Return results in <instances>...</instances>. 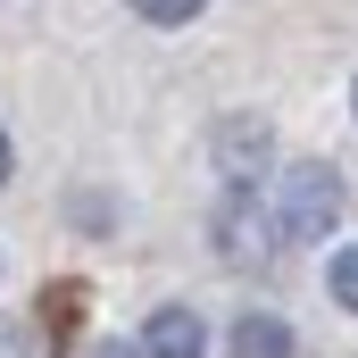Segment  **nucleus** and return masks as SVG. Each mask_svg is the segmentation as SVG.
<instances>
[{"label":"nucleus","mask_w":358,"mask_h":358,"mask_svg":"<svg viewBox=\"0 0 358 358\" xmlns=\"http://www.w3.org/2000/svg\"><path fill=\"white\" fill-rule=\"evenodd\" d=\"M275 225H283V242H325V234L342 225V176H334L325 159H300V167H283Z\"/></svg>","instance_id":"f257e3e1"},{"label":"nucleus","mask_w":358,"mask_h":358,"mask_svg":"<svg viewBox=\"0 0 358 358\" xmlns=\"http://www.w3.org/2000/svg\"><path fill=\"white\" fill-rule=\"evenodd\" d=\"M217 250H225V259H242V267H267L275 250H283V225L267 217V200H259V192H242V183H234V200H225V217H217Z\"/></svg>","instance_id":"f03ea898"},{"label":"nucleus","mask_w":358,"mask_h":358,"mask_svg":"<svg viewBox=\"0 0 358 358\" xmlns=\"http://www.w3.org/2000/svg\"><path fill=\"white\" fill-rule=\"evenodd\" d=\"M142 358H208L200 317H192V308H159V317L142 325Z\"/></svg>","instance_id":"7ed1b4c3"},{"label":"nucleus","mask_w":358,"mask_h":358,"mask_svg":"<svg viewBox=\"0 0 358 358\" xmlns=\"http://www.w3.org/2000/svg\"><path fill=\"white\" fill-rule=\"evenodd\" d=\"M234 358H292V325H283V317H267V308L234 317Z\"/></svg>","instance_id":"20e7f679"},{"label":"nucleus","mask_w":358,"mask_h":358,"mask_svg":"<svg viewBox=\"0 0 358 358\" xmlns=\"http://www.w3.org/2000/svg\"><path fill=\"white\" fill-rule=\"evenodd\" d=\"M334 300L358 317V250H342V259H334Z\"/></svg>","instance_id":"39448f33"},{"label":"nucleus","mask_w":358,"mask_h":358,"mask_svg":"<svg viewBox=\"0 0 358 358\" xmlns=\"http://www.w3.org/2000/svg\"><path fill=\"white\" fill-rule=\"evenodd\" d=\"M150 25H183V17H200V0H134Z\"/></svg>","instance_id":"423d86ee"},{"label":"nucleus","mask_w":358,"mask_h":358,"mask_svg":"<svg viewBox=\"0 0 358 358\" xmlns=\"http://www.w3.org/2000/svg\"><path fill=\"white\" fill-rule=\"evenodd\" d=\"M34 342H42V334H25V325H0V358H42Z\"/></svg>","instance_id":"0eeeda50"},{"label":"nucleus","mask_w":358,"mask_h":358,"mask_svg":"<svg viewBox=\"0 0 358 358\" xmlns=\"http://www.w3.org/2000/svg\"><path fill=\"white\" fill-rule=\"evenodd\" d=\"M100 358H134V350H125V342H100Z\"/></svg>","instance_id":"6e6552de"},{"label":"nucleus","mask_w":358,"mask_h":358,"mask_svg":"<svg viewBox=\"0 0 358 358\" xmlns=\"http://www.w3.org/2000/svg\"><path fill=\"white\" fill-rule=\"evenodd\" d=\"M0 183H8V142H0Z\"/></svg>","instance_id":"1a4fd4ad"},{"label":"nucleus","mask_w":358,"mask_h":358,"mask_svg":"<svg viewBox=\"0 0 358 358\" xmlns=\"http://www.w3.org/2000/svg\"><path fill=\"white\" fill-rule=\"evenodd\" d=\"M350 108H358V92H350Z\"/></svg>","instance_id":"9d476101"}]
</instances>
